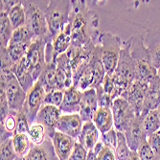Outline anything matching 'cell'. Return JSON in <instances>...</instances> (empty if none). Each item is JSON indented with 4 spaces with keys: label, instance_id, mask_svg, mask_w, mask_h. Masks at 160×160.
I'll return each instance as SVG.
<instances>
[{
    "label": "cell",
    "instance_id": "cell-1",
    "mask_svg": "<svg viewBox=\"0 0 160 160\" xmlns=\"http://www.w3.org/2000/svg\"><path fill=\"white\" fill-rule=\"evenodd\" d=\"M69 18L71 45L81 48H95L100 42L99 18L95 11L87 6L86 1L73 0Z\"/></svg>",
    "mask_w": 160,
    "mask_h": 160
},
{
    "label": "cell",
    "instance_id": "cell-2",
    "mask_svg": "<svg viewBox=\"0 0 160 160\" xmlns=\"http://www.w3.org/2000/svg\"><path fill=\"white\" fill-rule=\"evenodd\" d=\"M130 54L133 58L136 66L135 81L150 82L157 76V69L152 64L151 54L145 45L144 37L142 35L132 37Z\"/></svg>",
    "mask_w": 160,
    "mask_h": 160
},
{
    "label": "cell",
    "instance_id": "cell-3",
    "mask_svg": "<svg viewBox=\"0 0 160 160\" xmlns=\"http://www.w3.org/2000/svg\"><path fill=\"white\" fill-rule=\"evenodd\" d=\"M26 13V26L38 38H47L53 41L49 36L46 11L49 2L47 1H22Z\"/></svg>",
    "mask_w": 160,
    "mask_h": 160
},
{
    "label": "cell",
    "instance_id": "cell-4",
    "mask_svg": "<svg viewBox=\"0 0 160 160\" xmlns=\"http://www.w3.org/2000/svg\"><path fill=\"white\" fill-rule=\"evenodd\" d=\"M106 74V70L101 59V46L99 43L94 48L88 64L84 67L80 78L73 85L82 92L89 88H97L103 82Z\"/></svg>",
    "mask_w": 160,
    "mask_h": 160
},
{
    "label": "cell",
    "instance_id": "cell-5",
    "mask_svg": "<svg viewBox=\"0 0 160 160\" xmlns=\"http://www.w3.org/2000/svg\"><path fill=\"white\" fill-rule=\"evenodd\" d=\"M72 10L71 1H49L47 11H46V18L48 24V32L51 39L53 40L67 25L70 18V13Z\"/></svg>",
    "mask_w": 160,
    "mask_h": 160
},
{
    "label": "cell",
    "instance_id": "cell-6",
    "mask_svg": "<svg viewBox=\"0 0 160 160\" xmlns=\"http://www.w3.org/2000/svg\"><path fill=\"white\" fill-rule=\"evenodd\" d=\"M101 59L104 64L106 73L111 75L117 67L120 52L122 49L121 38L108 32L102 33L100 36Z\"/></svg>",
    "mask_w": 160,
    "mask_h": 160
},
{
    "label": "cell",
    "instance_id": "cell-7",
    "mask_svg": "<svg viewBox=\"0 0 160 160\" xmlns=\"http://www.w3.org/2000/svg\"><path fill=\"white\" fill-rule=\"evenodd\" d=\"M1 82L5 86L10 111L18 113L24 107L27 93L11 69H1Z\"/></svg>",
    "mask_w": 160,
    "mask_h": 160
},
{
    "label": "cell",
    "instance_id": "cell-8",
    "mask_svg": "<svg viewBox=\"0 0 160 160\" xmlns=\"http://www.w3.org/2000/svg\"><path fill=\"white\" fill-rule=\"evenodd\" d=\"M50 41L47 38H38L33 40L26 53V59L30 64L34 80L37 82L41 75L42 71L46 67L45 48L46 44Z\"/></svg>",
    "mask_w": 160,
    "mask_h": 160
},
{
    "label": "cell",
    "instance_id": "cell-9",
    "mask_svg": "<svg viewBox=\"0 0 160 160\" xmlns=\"http://www.w3.org/2000/svg\"><path fill=\"white\" fill-rule=\"evenodd\" d=\"M110 108L113 114L115 129L125 133L129 125L137 116L134 109L128 104V102L121 96L112 102Z\"/></svg>",
    "mask_w": 160,
    "mask_h": 160
},
{
    "label": "cell",
    "instance_id": "cell-10",
    "mask_svg": "<svg viewBox=\"0 0 160 160\" xmlns=\"http://www.w3.org/2000/svg\"><path fill=\"white\" fill-rule=\"evenodd\" d=\"M45 96L46 92L39 81H37L34 86L32 87V89L27 93L23 109L26 112L29 123H30L31 126L34 124L39 109L43 106Z\"/></svg>",
    "mask_w": 160,
    "mask_h": 160
},
{
    "label": "cell",
    "instance_id": "cell-11",
    "mask_svg": "<svg viewBox=\"0 0 160 160\" xmlns=\"http://www.w3.org/2000/svg\"><path fill=\"white\" fill-rule=\"evenodd\" d=\"M148 88L149 82L134 81L121 95V97L126 99L128 102V104L132 107L137 116H140L142 114Z\"/></svg>",
    "mask_w": 160,
    "mask_h": 160
},
{
    "label": "cell",
    "instance_id": "cell-12",
    "mask_svg": "<svg viewBox=\"0 0 160 160\" xmlns=\"http://www.w3.org/2000/svg\"><path fill=\"white\" fill-rule=\"evenodd\" d=\"M62 115V114L60 108L50 105L42 106L34 123L41 124L45 128L48 137L52 138L55 132H57V125Z\"/></svg>",
    "mask_w": 160,
    "mask_h": 160
},
{
    "label": "cell",
    "instance_id": "cell-13",
    "mask_svg": "<svg viewBox=\"0 0 160 160\" xmlns=\"http://www.w3.org/2000/svg\"><path fill=\"white\" fill-rule=\"evenodd\" d=\"M57 62V90L65 91L73 85V72L66 53L60 55Z\"/></svg>",
    "mask_w": 160,
    "mask_h": 160
},
{
    "label": "cell",
    "instance_id": "cell-14",
    "mask_svg": "<svg viewBox=\"0 0 160 160\" xmlns=\"http://www.w3.org/2000/svg\"><path fill=\"white\" fill-rule=\"evenodd\" d=\"M125 136L128 145L132 152H137L141 144L147 140L143 129V117L136 116L125 132Z\"/></svg>",
    "mask_w": 160,
    "mask_h": 160
},
{
    "label": "cell",
    "instance_id": "cell-15",
    "mask_svg": "<svg viewBox=\"0 0 160 160\" xmlns=\"http://www.w3.org/2000/svg\"><path fill=\"white\" fill-rule=\"evenodd\" d=\"M83 122L79 113L62 114L57 125V130L64 134H67L77 140L79 137Z\"/></svg>",
    "mask_w": 160,
    "mask_h": 160
},
{
    "label": "cell",
    "instance_id": "cell-16",
    "mask_svg": "<svg viewBox=\"0 0 160 160\" xmlns=\"http://www.w3.org/2000/svg\"><path fill=\"white\" fill-rule=\"evenodd\" d=\"M22 160H60L57 156L52 139L47 137L40 145H32Z\"/></svg>",
    "mask_w": 160,
    "mask_h": 160
},
{
    "label": "cell",
    "instance_id": "cell-17",
    "mask_svg": "<svg viewBox=\"0 0 160 160\" xmlns=\"http://www.w3.org/2000/svg\"><path fill=\"white\" fill-rule=\"evenodd\" d=\"M98 108H99V106H98L96 89L89 88L83 91L82 93L81 109L79 112L82 122L86 123V122L92 121L93 116Z\"/></svg>",
    "mask_w": 160,
    "mask_h": 160
},
{
    "label": "cell",
    "instance_id": "cell-18",
    "mask_svg": "<svg viewBox=\"0 0 160 160\" xmlns=\"http://www.w3.org/2000/svg\"><path fill=\"white\" fill-rule=\"evenodd\" d=\"M57 156L60 160H68L77 140L61 132H57L51 138Z\"/></svg>",
    "mask_w": 160,
    "mask_h": 160
},
{
    "label": "cell",
    "instance_id": "cell-19",
    "mask_svg": "<svg viewBox=\"0 0 160 160\" xmlns=\"http://www.w3.org/2000/svg\"><path fill=\"white\" fill-rule=\"evenodd\" d=\"M11 70L18 78V80L19 83L21 84L24 91L26 93H28L32 89L34 84L36 83V81L34 80L32 70H31L30 64H29V62L26 59V56L19 62L14 64L11 68Z\"/></svg>",
    "mask_w": 160,
    "mask_h": 160
},
{
    "label": "cell",
    "instance_id": "cell-20",
    "mask_svg": "<svg viewBox=\"0 0 160 160\" xmlns=\"http://www.w3.org/2000/svg\"><path fill=\"white\" fill-rule=\"evenodd\" d=\"M160 106V76L154 77L149 82V88L147 91L146 101H145L142 114L140 116L144 117L149 111L157 109Z\"/></svg>",
    "mask_w": 160,
    "mask_h": 160
},
{
    "label": "cell",
    "instance_id": "cell-21",
    "mask_svg": "<svg viewBox=\"0 0 160 160\" xmlns=\"http://www.w3.org/2000/svg\"><path fill=\"white\" fill-rule=\"evenodd\" d=\"M82 91L77 89L74 85L69 87L64 91L63 101L60 107V109L63 113L74 114L79 113L81 109V100H82Z\"/></svg>",
    "mask_w": 160,
    "mask_h": 160
},
{
    "label": "cell",
    "instance_id": "cell-22",
    "mask_svg": "<svg viewBox=\"0 0 160 160\" xmlns=\"http://www.w3.org/2000/svg\"><path fill=\"white\" fill-rule=\"evenodd\" d=\"M99 130L92 121L83 123L82 132L77 138V141L88 151L94 149L95 145L100 140L99 139Z\"/></svg>",
    "mask_w": 160,
    "mask_h": 160
},
{
    "label": "cell",
    "instance_id": "cell-23",
    "mask_svg": "<svg viewBox=\"0 0 160 160\" xmlns=\"http://www.w3.org/2000/svg\"><path fill=\"white\" fill-rule=\"evenodd\" d=\"M92 122L99 132L104 134L114 127L113 114L110 108H99L95 112Z\"/></svg>",
    "mask_w": 160,
    "mask_h": 160
},
{
    "label": "cell",
    "instance_id": "cell-24",
    "mask_svg": "<svg viewBox=\"0 0 160 160\" xmlns=\"http://www.w3.org/2000/svg\"><path fill=\"white\" fill-rule=\"evenodd\" d=\"M144 42L151 54L153 66L158 69L160 67V29L149 31Z\"/></svg>",
    "mask_w": 160,
    "mask_h": 160
},
{
    "label": "cell",
    "instance_id": "cell-25",
    "mask_svg": "<svg viewBox=\"0 0 160 160\" xmlns=\"http://www.w3.org/2000/svg\"><path fill=\"white\" fill-rule=\"evenodd\" d=\"M57 62L54 60L52 62L46 64V67L42 71L38 80L44 88L46 94L57 90Z\"/></svg>",
    "mask_w": 160,
    "mask_h": 160
},
{
    "label": "cell",
    "instance_id": "cell-26",
    "mask_svg": "<svg viewBox=\"0 0 160 160\" xmlns=\"http://www.w3.org/2000/svg\"><path fill=\"white\" fill-rule=\"evenodd\" d=\"M71 45V32L70 25L67 23L63 31L61 32L53 39V49H54V58L57 59L62 54L66 53L68 48Z\"/></svg>",
    "mask_w": 160,
    "mask_h": 160
},
{
    "label": "cell",
    "instance_id": "cell-27",
    "mask_svg": "<svg viewBox=\"0 0 160 160\" xmlns=\"http://www.w3.org/2000/svg\"><path fill=\"white\" fill-rule=\"evenodd\" d=\"M8 16L13 30L26 25V13L22 1H17L8 12Z\"/></svg>",
    "mask_w": 160,
    "mask_h": 160
},
{
    "label": "cell",
    "instance_id": "cell-28",
    "mask_svg": "<svg viewBox=\"0 0 160 160\" xmlns=\"http://www.w3.org/2000/svg\"><path fill=\"white\" fill-rule=\"evenodd\" d=\"M143 129L147 139L160 129V117L158 110H151L143 117Z\"/></svg>",
    "mask_w": 160,
    "mask_h": 160
},
{
    "label": "cell",
    "instance_id": "cell-29",
    "mask_svg": "<svg viewBox=\"0 0 160 160\" xmlns=\"http://www.w3.org/2000/svg\"><path fill=\"white\" fill-rule=\"evenodd\" d=\"M18 113L10 111L7 117L1 122V141L12 138L17 133Z\"/></svg>",
    "mask_w": 160,
    "mask_h": 160
},
{
    "label": "cell",
    "instance_id": "cell-30",
    "mask_svg": "<svg viewBox=\"0 0 160 160\" xmlns=\"http://www.w3.org/2000/svg\"><path fill=\"white\" fill-rule=\"evenodd\" d=\"M13 29L9 19L8 12L5 11L0 12V36H1V46L8 47L12 38Z\"/></svg>",
    "mask_w": 160,
    "mask_h": 160
},
{
    "label": "cell",
    "instance_id": "cell-31",
    "mask_svg": "<svg viewBox=\"0 0 160 160\" xmlns=\"http://www.w3.org/2000/svg\"><path fill=\"white\" fill-rule=\"evenodd\" d=\"M12 145L16 151L18 157L23 158L30 151L33 143L31 142L28 134L26 133H17L12 137Z\"/></svg>",
    "mask_w": 160,
    "mask_h": 160
},
{
    "label": "cell",
    "instance_id": "cell-32",
    "mask_svg": "<svg viewBox=\"0 0 160 160\" xmlns=\"http://www.w3.org/2000/svg\"><path fill=\"white\" fill-rule=\"evenodd\" d=\"M34 40V36L29 28L25 25L17 30H13L9 44H19V43H31Z\"/></svg>",
    "mask_w": 160,
    "mask_h": 160
},
{
    "label": "cell",
    "instance_id": "cell-33",
    "mask_svg": "<svg viewBox=\"0 0 160 160\" xmlns=\"http://www.w3.org/2000/svg\"><path fill=\"white\" fill-rule=\"evenodd\" d=\"M31 44L30 43H19V44H9L7 47L8 54L13 65L19 62L26 56L28 48Z\"/></svg>",
    "mask_w": 160,
    "mask_h": 160
},
{
    "label": "cell",
    "instance_id": "cell-34",
    "mask_svg": "<svg viewBox=\"0 0 160 160\" xmlns=\"http://www.w3.org/2000/svg\"><path fill=\"white\" fill-rule=\"evenodd\" d=\"M132 151H130L126 136L123 132L117 130V145L115 149V154L117 160H128Z\"/></svg>",
    "mask_w": 160,
    "mask_h": 160
},
{
    "label": "cell",
    "instance_id": "cell-35",
    "mask_svg": "<svg viewBox=\"0 0 160 160\" xmlns=\"http://www.w3.org/2000/svg\"><path fill=\"white\" fill-rule=\"evenodd\" d=\"M28 136L34 145H40L48 137L45 128L38 123H34L30 127V129H29V132H28Z\"/></svg>",
    "mask_w": 160,
    "mask_h": 160
},
{
    "label": "cell",
    "instance_id": "cell-36",
    "mask_svg": "<svg viewBox=\"0 0 160 160\" xmlns=\"http://www.w3.org/2000/svg\"><path fill=\"white\" fill-rule=\"evenodd\" d=\"M0 148V160H16L18 158L12 145V138L1 141Z\"/></svg>",
    "mask_w": 160,
    "mask_h": 160
},
{
    "label": "cell",
    "instance_id": "cell-37",
    "mask_svg": "<svg viewBox=\"0 0 160 160\" xmlns=\"http://www.w3.org/2000/svg\"><path fill=\"white\" fill-rule=\"evenodd\" d=\"M63 97H64V92L60 91V90H56V91L47 93L44 98V102H43V106L50 105V106H55V107L60 108L63 101Z\"/></svg>",
    "mask_w": 160,
    "mask_h": 160
},
{
    "label": "cell",
    "instance_id": "cell-38",
    "mask_svg": "<svg viewBox=\"0 0 160 160\" xmlns=\"http://www.w3.org/2000/svg\"><path fill=\"white\" fill-rule=\"evenodd\" d=\"M17 118H18L17 133H26V134H28L31 125H30V123H29L26 112H25V110L23 108H22V110H20L18 113Z\"/></svg>",
    "mask_w": 160,
    "mask_h": 160
},
{
    "label": "cell",
    "instance_id": "cell-39",
    "mask_svg": "<svg viewBox=\"0 0 160 160\" xmlns=\"http://www.w3.org/2000/svg\"><path fill=\"white\" fill-rule=\"evenodd\" d=\"M100 140L106 147H109L115 150L116 145H117V130L115 129V128H112L107 133L102 134Z\"/></svg>",
    "mask_w": 160,
    "mask_h": 160
},
{
    "label": "cell",
    "instance_id": "cell-40",
    "mask_svg": "<svg viewBox=\"0 0 160 160\" xmlns=\"http://www.w3.org/2000/svg\"><path fill=\"white\" fill-rule=\"evenodd\" d=\"M136 152L138 153L140 160H157L153 151L152 150L147 140L141 144V146L139 147Z\"/></svg>",
    "mask_w": 160,
    "mask_h": 160
},
{
    "label": "cell",
    "instance_id": "cell-41",
    "mask_svg": "<svg viewBox=\"0 0 160 160\" xmlns=\"http://www.w3.org/2000/svg\"><path fill=\"white\" fill-rule=\"evenodd\" d=\"M88 152V150L85 149L82 144L77 141L68 160H87Z\"/></svg>",
    "mask_w": 160,
    "mask_h": 160
},
{
    "label": "cell",
    "instance_id": "cell-42",
    "mask_svg": "<svg viewBox=\"0 0 160 160\" xmlns=\"http://www.w3.org/2000/svg\"><path fill=\"white\" fill-rule=\"evenodd\" d=\"M95 89L97 92V99H98L99 108H111L113 100L110 98V96L108 94H107L104 91L103 87L100 85Z\"/></svg>",
    "mask_w": 160,
    "mask_h": 160
},
{
    "label": "cell",
    "instance_id": "cell-43",
    "mask_svg": "<svg viewBox=\"0 0 160 160\" xmlns=\"http://www.w3.org/2000/svg\"><path fill=\"white\" fill-rule=\"evenodd\" d=\"M0 99H1V122H2L7 117L10 112V108H9L5 86L2 82H1V86H0Z\"/></svg>",
    "mask_w": 160,
    "mask_h": 160
},
{
    "label": "cell",
    "instance_id": "cell-44",
    "mask_svg": "<svg viewBox=\"0 0 160 160\" xmlns=\"http://www.w3.org/2000/svg\"><path fill=\"white\" fill-rule=\"evenodd\" d=\"M152 150L153 151L157 160H160V130L151 135L147 139Z\"/></svg>",
    "mask_w": 160,
    "mask_h": 160
},
{
    "label": "cell",
    "instance_id": "cell-45",
    "mask_svg": "<svg viewBox=\"0 0 160 160\" xmlns=\"http://www.w3.org/2000/svg\"><path fill=\"white\" fill-rule=\"evenodd\" d=\"M97 160H117L115 154V150L104 146L102 151L97 154Z\"/></svg>",
    "mask_w": 160,
    "mask_h": 160
},
{
    "label": "cell",
    "instance_id": "cell-46",
    "mask_svg": "<svg viewBox=\"0 0 160 160\" xmlns=\"http://www.w3.org/2000/svg\"><path fill=\"white\" fill-rule=\"evenodd\" d=\"M13 63L8 54L7 48L1 46V69H11Z\"/></svg>",
    "mask_w": 160,
    "mask_h": 160
},
{
    "label": "cell",
    "instance_id": "cell-47",
    "mask_svg": "<svg viewBox=\"0 0 160 160\" xmlns=\"http://www.w3.org/2000/svg\"><path fill=\"white\" fill-rule=\"evenodd\" d=\"M128 160H140V158H139V155L136 152H132V153H130Z\"/></svg>",
    "mask_w": 160,
    "mask_h": 160
},
{
    "label": "cell",
    "instance_id": "cell-48",
    "mask_svg": "<svg viewBox=\"0 0 160 160\" xmlns=\"http://www.w3.org/2000/svg\"><path fill=\"white\" fill-rule=\"evenodd\" d=\"M87 160H97V155L94 153V152L92 150L88 152V156H87Z\"/></svg>",
    "mask_w": 160,
    "mask_h": 160
},
{
    "label": "cell",
    "instance_id": "cell-49",
    "mask_svg": "<svg viewBox=\"0 0 160 160\" xmlns=\"http://www.w3.org/2000/svg\"><path fill=\"white\" fill-rule=\"evenodd\" d=\"M157 75H158V76H160V67L157 69Z\"/></svg>",
    "mask_w": 160,
    "mask_h": 160
},
{
    "label": "cell",
    "instance_id": "cell-50",
    "mask_svg": "<svg viewBox=\"0 0 160 160\" xmlns=\"http://www.w3.org/2000/svg\"><path fill=\"white\" fill-rule=\"evenodd\" d=\"M157 110H158V114H159V117H160V106L158 107V108H157Z\"/></svg>",
    "mask_w": 160,
    "mask_h": 160
},
{
    "label": "cell",
    "instance_id": "cell-51",
    "mask_svg": "<svg viewBox=\"0 0 160 160\" xmlns=\"http://www.w3.org/2000/svg\"><path fill=\"white\" fill-rule=\"evenodd\" d=\"M16 160H22V158H21V157H18V158H17Z\"/></svg>",
    "mask_w": 160,
    "mask_h": 160
},
{
    "label": "cell",
    "instance_id": "cell-52",
    "mask_svg": "<svg viewBox=\"0 0 160 160\" xmlns=\"http://www.w3.org/2000/svg\"><path fill=\"white\" fill-rule=\"evenodd\" d=\"M159 130H160V129H159Z\"/></svg>",
    "mask_w": 160,
    "mask_h": 160
}]
</instances>
